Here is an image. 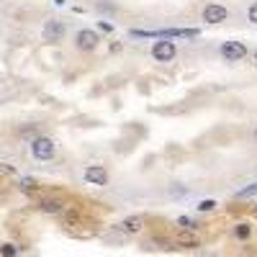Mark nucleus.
I'll return each mask as SVG.
<instances>
[{
    "mask_svg": "<svg viewBox=\"0 0 257 257\" xmlns=\"http://www.w3.org/2000/svg\"><path fill=\"white\" fill-rule=\"evenodd\" d=\"M31 157L39 162H47L54 157V142L44 134H39L36 139H31Z\"/></svg>",
    "mask_w": 257,
    "mask_h": 257,
    "instance_id": "f257e3e1",
    "label": "nucleus"
},
{
    "mask_svg": "<svg viewBox=\"0 0 257 257\" xmlns=\"http://www.w3.org/2000/svg\"><path fill=\"white\" fill-rule=\"evenodd\" d=\"M219 52L226 62H239V59L247 57V47L242 44V41H224Z\"/></svg>",
    "mask_w": 257,
    "mask_h": 257,
    "instance_id": "f03ea898",
    "label": "nucleus"
},
{
    "mask_svg": "<svg viewBox=\"0 0 257 257\" xmlns=\"http://www.w3.org/2000/svg\"><path fill=\"white\" fill-rule=\"evenodd\" d=\"M98 41H100V36H98L95 31H90V29H80V31L75 34V47H77L80 52H90V49H95V47H98Z\"/></svg>",
    "mask_w": 257,
    "mask_h": 257,
    "instance_id": "7ed1b4c3",
    "label": "nucleus"
},
{
    "mask_svg": "<svg viewBox=\"0 0 257 257\" xmlns=\"http://www.w3.org/2000/svg\"><path fill=\"white\" fill-rule=\"evenodd\" d=\"M85 183H90V185H105L108 183V170H105L103 165H88L85 167V173H82Z\"/></svg>",
    "mask_w": 257,
    "mask_h": 257,
    "instance_id": "20e7f679",
    "label": "nucleus"
},
{
    "mask_svg": "<svg viewBox=\"0 0 257 257\" xmlns=\"http://www.w3.org/2000/svg\"><path fill=\"white\" fill-rule=\"evenodd\" d=\"M175 54H178V49H175L173 41H155L152 44V57L157 62H173Z\"/></svg>",
    "mask_w": 257,
    "mask_h": 257,
    "instance_id": "39448f33",
    "label": "nucleus"
},
{
    "mask_svg": "<svg viewBox=\"0 0 257 257\" xmlns=\"http://www.w3.org/2000/svg\"><path fill=\"white\" fill-rule=\"evenodd\" d=\"M116 229H118L121 234H139V231L144 229V216H142V213H132V216L121 219V221L116 224Z\"/></svg>",
    "mask_w": 257,
    "mask_h": 257,
    "instance_id": "423d86ee",
    "label": "nucleus"
},
{
    "mask_svg": "<svg viewBox=\"0 0 257 257\" xmlns=\"http://www.w3.org/2000/svg\"><path fill=\"white\" fill-rule=\"evenodd\" d=\"M64 208V201L62 198H54V196H47V198H39L36 201V211H41V213H49V216H57V213H62Z\"/></svg>",
    "mask_w": 257,
    "mask_h": 257,
    "instance_id": "0eeeda50",
    "label": "nucleus"
},
{
    "mask_svg": "<svg viewBox=\"0 0 257 257\" xmlns=\"http://www.w3.org/2000/svg\"><path fill=\"white\" fill-rule=\"evenodd\" d=\"M201 16H203L206 24H224V21L229 18V11H226L224 6H219V3H211V6L203 8Z\"/></svg>",
    "mask_w": 257,
    "mask_h": 257,
    "instance_id": "6e6552de",
    "label": "nucleus"
},
{
    "mask_svg": "<svg viewBox=\"0 0 257 257\" xmlns=\"http://www.w3.org/2000/svg\"><path fill=\"white\" fill-rule=\"evenodd\" d=\"M64 24L62 21H47L44 24V29H41V36H44V41H62V36H64Z\"/></svg>",
    "mask_w": 257,
    "mask_h": 257,
    "instance_id": "1a4fd4ad",
    "label": "nucleus"
},
{
    "mask_svg": "<svg viewBox=\"0 0 257 257\" xmlns=\"http://www.w3.org/2000/svg\"><path fill=\"white\" fill-rule=\"evenodd\" d=\"M175 244H178L180 249H198V247H201V239H198L193 231H183L180 237L175 239Z\"/></svg>",
    "mask_w": 257,
    "mask_h": 257,
    "instance_id": "9d476101",
    "label": "nucleus"
},
{
    "mask_svg": "<svg viewBox=\"0 0 257 257\" xmlns=\"http://www.w3.org/2000/svg\"><path fill=\"white\" fill-rule=\"evenodd\" d=\"M234 237H237V239H242V242H247V239L252 237V224H247V221H239L237 226H234Z\"/></svg>",
    "mask_w": 257,
    "mask_h": 257,
    "instance_id": "9b49d317",
    "label": "nucleus"
},
{
    "mask_svg": "<svg viewBox=\"0 0 257 257\" xmlns=\"http://www.w3.org/2000/svg\"><path fill=\"white\" fill-rule=\"evenodd\" d=\"M18 190H24V193H36L41 185H39V180H34V178H18Z\"/></svg>",
    "mask_w": 257,
    "mask_h": 257,
    "instance_id": "f8f14e48",
    "label": "nucleus"
},
{
    "mask_svg": "<svg viewBox=\"0 0 257 257\" xmlns=\"http://www.w3.org/2000/svg\"><path fill=\"white\" fill-rule=\"evenodd\" d=\"M41 132H39V126H24V128H18V137L21 139H26V142H31V139H36Z\"/></svg>",
    "mask_w": 257,
    "mask_h": 257,
    "instance_id": "ddd939ff",
    "label": "nucleus"
},
{
    "mask_svg": "<svg viewBox=\"0 0 257 257\" xmlns=\"http://www.w3.org/2000/svg\"><path fill=\"white\" fill-rule=\"evenodd\" d=\"M178 226H180L183 231H196V229H198L196 219H190V216H180V219H178Z\"/></svg>",
    "mask_w": 257,
    "mask_h": 257,
    "instance_id": "4468645a",
    "label": "nucleus"
},
{
    "mask_svg": "<svg viewBox=\"0 0 257 257\" xmlns=\"http://www.w3.org/2000/svg\"><path fill=\"white\" fill-rule=\"evenodd\" d=\"M18 252H21V247H16V244H11V242L0 244V257H16Z\"/></svg>",
    "mask_w": 257,
    "mask_h": 257,
    "instance_id": "2eb2a0df",
    "label": "nucleus"
},
{
    "mask_svg": "<svg viewBox=\"0 0 257 257\" xmlns=\"http://www.w3.org/2000/svg\"><path fill=\"white\" fill-rule=\"evenodd\" d=\"M252 196H257V183H252V185L237 190V198H252Z\"/></svg>",
    "mask_w": 257,
    "mask_h": 257,
    "instance_id": "dca6fc26",
    "label": "nucleus"
},
{
    "mask_svg": "<svg viewBox=\"0 0 257 257\" xmlns=\"http://www.w3.org/2000/svg\"><path fill=\"white\" fill-rule=\"evenodd\" d=\"M213 208H216V201H211V198H208V201H201V203H198V211H201V213H211Z\"/></svg>",
    "mask_w": 257,
    "mask_h": 257,
    "instance_id": "f3484780",
    "label": "nucleus"
},
{
    "mask_svg": "<svg viewBox=\"0 0 257 257\" xmlns=\"http://www.w3.org/2000/svg\"><path fill=\"white\" fill-rule=\"evenodd\" d=\"M249 21L257 26V3H252V6H249Z\"/></svg>",
    "mask_w": 257,
    "mask_h": 257,
    "instance_id": "a211bd4d",
    "label": "nucleus"
},
{
    "mask_svg": "<svg viewBox=\"0 0 257 257\" xmlns=\"http://www.w3.org/2000/svg\"><path fill=\"white\" fill-rule=\"evenodd\" d=\"M0 173H3V175H16V170L11 165H0Z\"/></svg>",
    "mask_w": 257,
    "mask_h": 257,
    "instance_id": "6ab92c4d",
    "label": "nucleus"
},
{
    "mask_svg": "<svg viewBox=\"0 0 257 257\" xmlns=\"http://www.w3.org/2000/svg\"><path fill=\"white\" fill-rule=\"evenodd\" d=\"M98 29H100V31H105V34H108V31H113V26H111V24H103V21L98 24Z\"/></svg>",
    "mask_w": 257,
    "mask_h": 257,
    "instance_id": "aec40b11",
    "label": "nucleus"
},
{
    "mask_svg": "<svg viewBox=\"0 0 257 257\" xmlns=\"http://www.w3.org/2000/svg\"><path fill=\"white\" fill-rule=\"evenodd\" d=\"M254 142H257V126H254Z\"/></svg>",
    "mask_w": 257,
    "mask_h": 257,
    "instance_id": "412c9836",
    "label": "nucleus"
},
{
    "mask_svg": "<svg viewBox=\"0 0 257 257\" xmlns=\"http://www.w3.org/2000/svg\"><path fill=\"white\" fill-rule=\"evenodd\" d=\"M254 62H257V52H254Z\"/></svg>",
    "mask_w": 257,
    "mask_h": 257,
    "instance_id": "4be33fe9",
    "label": "nucleus"
},
{
    "mask_svg": "<svg viewBox=\"0 0 257 257\" xmlns=\"http://www.w3.org/2000/svg\"><path fill=\"white\" fill-rule=\"evenodd\" d=\"M0 198H3V196H0Z\"/></svg>",
    "mask_w": 257,
    "mask_h": 257,
    "instance_id": "5701e85b",
    "label": "nucleus"
}]
</instances>
